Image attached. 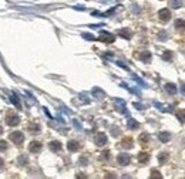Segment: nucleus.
<instances>
[{"mask_svg": "<svg viewBox=\"0 0 185 179\" xmlns=\"http://www.w3.org/2000/svg\"><path fill=\"white\" fill-rule=\"evenodd\" d=\"M166 37H168V34H166L165 31H161V33L158 34V38H160V40H166Z\"/></svg>", "mask_w": 185, "mask_h": 179, "instance_id": "25", "label": "nucleus"}, {"mask_svg": "<svg viewBox=\"0 0 185 179\" xmlns=\"http://www.w3.org/2000/svg\"><path fill=\"white\" fill-rule=\"evenodd\" d=\"M128 127H130V130H137L140 127V124L137 121H134L133 118H128Z\"/></svg>", "mask_w": 185, "mask_h": 179, "instance_id": "16", "label": "nucleus"}, {"mask_svg": "<svg viewBox=\"0 0 185 179\" xmlns=\"http://www.w3.org/2000/svg\"><path fill=\"white\" fill-rule=\"evenodd\" d=\"M110 158V154H108V151H104V154H103V159H108Z\"/></svg>", "mask_w": 185, "mask_h": 179, "instance_id": "30", "label": "nucleus"}, {"mask_svg": "<svg viewBox=\"0 0 185 179\" xmlns=\"http://www.w3.org/2000/svg\"><path fill=\"white\" fill-rule=\"evenodd\" d=\"M6 122H7V125H10V127H16V125L20 122V118H18L16 114H9L6 118Z\"/></svg>", "mask_w": 185, "mask_h": 179, "instance_id": "3", "label": "nucleus"}, {"mask_svg": "<svg viewBox=\"0 0 185 179\" xmlns=\"http://www.w3.org/2000/svg\"><path fill=\"white\" fill-rule=\"evenodd\" d=\"M134 105H135V107H137L138 110H141V108H142V105H141V104H134Z\"/></svg>", "mask_w": 185, "mask_h": 179, "instance_id": "32", "label": "nucleus"}, {"mask_svg": "<svg viewBox=\"0 0 185 179\" xmlns=\"http://www.w3.org/2000/svg\"><path fill=\"white\" fill-rule=\"evenodd\" d=\"M67 148H68V151L76 152L78 148H80V144H78L77 141H70L68 142V145H67Z\"/></svg>", "mask_w": 185, "mask_h": 179, "instance_id": "9", "label": "nucleus"}, {"mask_svg": "<svg viewBox=\"0 0 185 179\" xmlns=\"http://www.w3.org/2000/svg\"><path fill=\"white\" fill-rule=\"evenodd\" d=\"M177 117H178V120L181 121V122H185V111L184 110H179V111L177 112Z\"/></svg>", "mask_w": 185, "mask_h": 179, "instance_id": "20", "label": "nucleus"}, {"mask_svg": "<svg viewBox=\"0 0 185 179\" xmlns=\"http://www.w3.org/2000/svg\"><path fill=\"white\" fill-rule=\"evenodd\" d=\"M166 158H168V154H166V152H164V154H161L160 156H158V159H160V164H165Z\"/></svg>", "mask_w": 185, "mask_h": 179, "instance_id": "23", "label": "nucleus"}, {"mask_svg": "<svg viewBox=\"0 0 185 179\" xmlns=\"http://www.w3.org/2000/svg\"><path fill=\"white\" fill-rule=\"evenodd\" d=\"M3 166V159H0V168Z\"/></svg>", "mask_w": 185, "mask_h": 179, "instance_id": "33", "label": "nucleus"}, {"mask_svg": "<svg viewBox=\"0 0 185 179\" xmlns=\"http://www.w3.org/2000/svg\"><path fill=\"white\" fill-rule=\"evenodd\" d=\"M10 141H13V144H16V145H22L23 141H24V135H23L20 131H16V132H12L10 134Z\"/></svg>", "mask_w": 185, "mask_h": 179, "instance_id": "1", "label": "nucleus"}, {"mask_svg": "<svg viewBox=\"0 0 185 179\" xmlns=\"http://www.w3.org/2000/svg\"><path fill=\"white\" fill-rule=\"evenodd\" d=\"M148 159H150V155H148L147 152H140L138 161L141 162V164H145V162H148Z\"/></svg>", "mask_w": 185, "mask_h": 179, "instance_id": "12", "label": "nucleus"}, {"mask_svg": "<svg viewBox=\"0 0 185 179\" xmlns=\"http://www.w3.org/2000/svg\"><path fill=\"white\" fill-rule=\"evenodd\" d=\"M121 146H123V148H131V146H133V139H131V138L123 139V142H121Z\"/></svg>", "mask_w": 185, "mask_h": 179, "instance_id": "15", "label": "nucleus"}, {"mask_svg": "<svg viewBox=\"0 0 185 179\" xmlns=\"http://www.w3.org/2000/svg\"><path fill=\"white\" fill-rule=\"evenodd\" d=\"M49 148L51 149L53 152L61 151V142H60V141H51V142H50V145H49Z\"/></svg>", "mask_w": 185, "mask_h": 179, "instance_id": "8", "label": "nucleus"}, {"mask_svg": "<svg viewBox=\"0 0 185 179\" xmlns=\"http://www.w3.org/2000/svg\"><path fill=\"white\" fill-rule=\"evenodd\" d=\"M98 40L105 41V43H113V41H114L115 38H114V36H113L111 33H107V31H101V33H100Z\"/></svg>", "mask_w": 185, "mask_h": 179, "instance_id": "2", "label": "nucleus"}, {"mask_svg": "<svg viewBox=\"0 0 185 179\" xmlns=\"http://www.w3.org/2000/svg\"><path fill=\"white\" fill-rule=\"evenodd\" d=\"M179 90H181V93L185 95V84H182V85H181V88H179Z\"/></svg>", "mask_w": 185, "mask_h": 179, "instance_id": "31", "label": "nucleus"}, {"mask_svg": "<svg viewBox=\"0 0 185 179\" xmlns=\"http://www.w3.org/2000/svg\"><path fill=\"white\" fill-rule=\"evenodd\" d=\"M117 161L120 165H128L131 162V156L128 154H125V152H123V154H120L117 156Z\"/></svg>", "mask_w": 185, "mask_h": 179, "instance_id": "4", "label": "nucleus"}, {"mask_svg": "<svg viewBox=\"0 0 185 179\" xmlns=\"http://www.w3.org/2000/svg\"><path fill=\"white\" fill-rule=\"evenodd\" d=\"M138 139H140V142H141V144H147L148 139H150V136H148V134H141Z\"/></svg>", "mask_w": 185, "mask_h": 179, "instance_id": "21", "label": "nucleus"}, {"mask_svg": "<svg viewBox=\"0 0 185 179\" xmlns=\"http://www.w3.org/2000/svg\"><path fill=\"white\" fill-rule=\"evenodd\" d=\"M41 148H43V145H41V142H39V141H31V142H30V145H29V151H30V152H34V154L40 152Z\"/></svg>", "mask_w": 185, "mask_h": 179, "instance_id": "5", "label": "nucleus"}, {"mask_svg": "<svg viewBox=\"0 0 185 179\" xmlns=\"http://www.w3.org/2000/svg\"><path fill=\"white\" fill-rule=\"evenodd\" d=\"M94 141H96V145L103 146V145H105V144H107V136H105L104 134H98V135H96Z\"/></svg>", "mask_w": 185, "mask_h": 179, "instance_id": "7", "label": "nucleus"}, {"mask_svg": "<svg viewBox=\"0 0 185 179\" xmlns=\"http://www.w3.org/2000/svg\"><path fill=\"white\" fill-rule=\"evenodd\" d=\"M120 36H123V37H125V38H130V37H131V31H130V28L120 30Z\"/></svg>", "mask_w": 185, "mask_h": 179, "instance_id": "19", "label": "nucleus"}, {"mask_svg": "<svg viewBox=\"0 0 185 179\" xmlns=\"http://www.w3.org/2000/svg\"><path fill=\"white\" fill-rule=\"evenodd\" d=\"M164 60H168V61H171V60H172V53H164Z\"/></svg>", "mask_w": 185, "mask_h": 179, "instance_id": "24", "label": "nucleus"}, {"mask_svg": "<svg viewBox=\"0 0 185 179\" xmlns=\"http://www.w3.org/2000/svg\"><path fill=\"white\" fill-rule=\"evenodd\" d=\"M18 162H22L20 165H26L29 161H27V158H26V156H20V158H18Z\"/></svg>", "mask_w": 185, "mask_h": 179, "instance_id": "28", "label": "nucleus"}, {"mask_svg": "<svg viewBox=\"0 0 185 179\" xmlns=\"http://www.w3.org/2000/svg\"><path fill=\"white\" fill-rule=\"evenodd\" d=\"M175 28L178 31L185 30V22H184V20H177V22H175Z\"/></svg>", "mask_w": 185, "mask_h": 179, "instance_id": "17", "label": "nucleus"}, {"mask_svg": "<svg viewBox=\"0 0 185 179\" xmlns=\"http://www.w3.org/2000/svg\"><path fill=\"white\" fill-rule=\"evenodd\" d=\"M158 16H160V20L168 22V20L171 19V12L168 9H161L160 12H158Z\"/></svg>", "mask_w": 185, "mask_h": 179, "instance_id": "6", "label": "nucleus"}, {"mask_svg": "<svg viewBox=\"0 0 185 179\" xmlns=\"http://www.w3.org/2000/svg\"><path fill=\"white\" fill-rule=\"evenodd\" d=\"M2 134H3V128L0 127V135H2Z\"/></svg>", "mask_w": 185, "mask_h": 179, "instance_id": "34", "label": "nucleus"}, {"mask_svg": "<svg viewBox=\"0 0 185 179\" xmlns=\"http://www.w3.org/2000/svg\"><path fill=\"white\" fill-rule=\"evenodd\" d=\"M140 59H141L144 63H150V60H151V54H150V51H142L141 54H140Z\"/></svg>", "mask_w": 185, "mask_h": 179, "instance_id": "10", "label": "nucleus"}, {"mask_svg": "<svg viewBox=\"0 0 185 179\" xmlns=\"http://www.w3.org/2000/svg\"><path fill=\"white\" fill-rule=\"evenodd\" d=\"M27 128L30 130V132H33V134L40 132V125H39V124H29Z\"/></svg>", "mask_w": 185, "mask_h": 179, "instance_id": "14", "label": "nucleus"}, {"mask_svg": "<svg viewBox=\"0 0 185 179\" xmlns=\"http://www.w3.org/2000/svg\"><path fill=\"white\" fill-rule=\"evenodd\" d=\"M7 149V144L4 141H0V151L3 152V151H6Z\"/></svg>", "mask_w": 185, "mask_h": 179, "instance_id": "26", "label": "nucleus"}, {"mask_svg": "<svg viewBox=\"0 0 185 179\" xmlns=\"http://www.w3.org/2000/svg\"><path fill=\"white\" fill-rule=\"evenodd\" d=\"M182 0H171V6L174 7V9H178L179 6H181Z\"/></svg>", "mask_w": 185, "mask_h": 179, "instance_id": "22", "label": "nucleus"}, {"mask_svg": "<svg viewBox=\"0 0 185 179\" xmlns=\"http://www.w3.org/2000/svg\"><path fill=\"white\" fill-rule=\"evenodd\" d=\"M10 98H12V102L16 105V107H17V108H22L20 101H18V98H17V95H16V94H12V97H10Z\"/></svg>", "mask_w": 185, "mask_h": 179, "instance_id": "18", "label": "nucleus"}, {"mask_svg": "<svg viewBox=\"0 0 185 179\" xmlns=\"http://www.w3.org/2000/svg\"><path fill=\"white\" fill-rule=\"evenodd\" d=\"M151 178H162V176H161V173L158 172V171H152V172H151Z\"/></svg>", "mask_w": 185, "mask_h": 179, "instance_id": "27", "label": "nucleus"}, {"mask_svg": "<svg viewBox=\"0 0 185 179\" xmlns=\"http://www.w3.org/2000/svg\"><path fill=\"white\" fill-rule=\"evenodd\" d=\"M83 37L86 38V40H96V38L92 37L91 34H87V33H84V34H83Z\"/></svg>", "mask_w": 185, "mask_h": 179, "instance_id": "29", "label": "nucleus"}, {"mask_svg": "<svg viewBox=\"0 0 185 179\" xmlns=\"http://www.w3.org/2000/svg\"><path fill=\"white\" fill-rule=\"evenodd\" d=\"M158 138H160L161 142H168L170 141V138H171V135L168 132H160L158 134Z\"/></svg>", "mask_w": 185, "mask_h": 179, "instance_id": "13", "label": "nucleus"}, {"mask_svg": "<svg viewBox=\"0 0 185 179\" xmlns=\"http://www.w3.org/2000/svg\"><path fill=\"white\" fill-rule=\"evenodd\" d=\"M165 91L168 94H177V87H175V84H166L165 85Z\"/></svg>", "mask_w": 185, "mask_h": 179, "instance_id": "11", "label": "nucleus"}]
</instances>
